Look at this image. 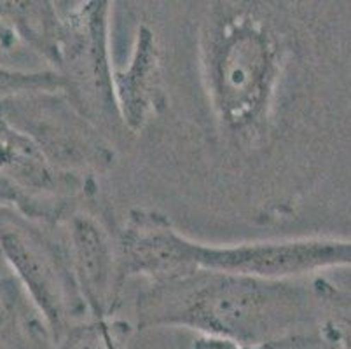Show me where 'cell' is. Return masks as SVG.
Masks as SVG:
<instances>
[{
  "instance_id": "5b68a950",
  "label": "cell",
  "mask_w": 351,
  "mask_h": 349,
  "mask_svg": "<svg viewBox=\"0 0 351 349\" xmlns=\"http://www.w3.org/2000/svg\"><path fill=\"white\" fill-rule=\"evenodd\" d=\"M62 12L58 65L62 91L104 133L124 130L114 93L110 11L107 0L58 2Z\"/></svg>"
},
{
  "instance_id": "52a82bcc",
  "label": "cell",
  "mask_w": 351,
  "mask_h": 349,
  "mask_svg": "<svg viewBox=\"0 0 351 349\" xmlns=\"http://www.w3.org/2000/svg\"><path fill=\"white\" fill-rule=\"evenodd\" d=\"M70 265L91 318H114L126 276L119 245L97 217L70 210L62 220Z\"/></svg>"
},
{
  "instance_id": "7a4b0ae2",
  "label": "cell",
  "mask_w": 351,
  "mask_h": 349,
  "mask_svg": "<svg viewBox=\"0 0 351 349\" xmlns=\"http://www.w3.org/2000/svg\"><path fill=\"white\" fill-rule=\"evenodd\" d=\"M136 328H189L258 348L295 332L317 328L325 309L317 281L266 280L193 269L151 285L135 302Z\"/></svg>"
},
{
  "instance_id": "2e32d148",
  "label": "cell",
  "mask_w": 351,
  "mask_h": 349,
  "mask_svg": "<svg viewBox=\"0 0 351 349\" xmlns=\"http://www.w3.org/2000/svg\"><path fill=\"white\" fill-rule=\"evenodd\" d=\"M193 349H250L231 339L215 337V335H197L193 341Z\"/></svg>"
},
{
  "instance_id": "7c38bea8",
  "label": "cell",
  "mask_w": 351,
  "mask_h": 349,
  "mask_svg": "<svg viewBox=\"0 0 351 349\" xmlns=\"http://www.w3.org/2000/svg\"><path fill=\"white\" fill-rule=\"evenodd\" d=\"M133 332L117 318H88L53 337V349H124Z\"/></svg>"
},
{
  "instance_id": "e0dca14e",
  "label": "cell",
  "mask_w": 351,
  "mask_h": 349,
  "mask_svg": "<svg viewBox=\"0 0 351 349\" xmlns=\"http://www.w3.org/2000/svg\"><path fill=\"white\" fill-rule=\"evenodd\" d=\"M14 43H16V37L12 35V32L9 30L2 21H0V46L11 47Z\"/></svg>"
},
{
  "instance_id": "9c48e42d",
  "label": "cell",
  "mask_w": 351,
  "mask_h": 349,
  "mask_svg": "<svg viewBox=\"0 0 351 349\" xmlns=\"http://www.w3.org/2000/svg\"><path fill=\"white\" fill-rule=\"evenodd\" d=\"M114 93L123 128L133 134L165 107L161 49L151 27L136 30L130 62L114 73Z\"/></svg>"
},
{
  "instance_id": "9a60e30c",
  "label": "cell",
  "mask_w": 351,
  "mask_h": 349,
  "mask_svg": "<svg viewBox=\"0 0 351 349\" xmlns=\"http://www.w3.org/2000/svg\"><path fill=\"white\" fill-rule=\"evenodd\" d=\"M250 349H339V346L320 325L317 328L289 334L285 337H280L276 341L266 342V344L258 346V348Z\"/></svg>"
},
{
  "instance_id": "ba28073f",
  "label": "cell",
  "mask_w": 351,
  "mask_h": 349,
  "mask_svg": "<svg viewBox=\"0 0 351 349\" xmlns=\"http://www.w3.org/2000/svg\"><path fill=\"white\" fill-rule=\"evenodd\" d=\"M0 184L18 191L39 208L44 220L60 222L70 211L69 203L93 182L54 168L30 136L0 115Z\"/></svg>"
},
{
  "instance_id": "4fadbf2b",
  "label": "cell",
  "mask_w": 351,
  "mask_h": 349,
  "mask_svg": "<svg viewBox=\"0 0 351 349\" xmlns=\"http://www.w3.org/2000/svg\"><path fill=\"white\" fill-rule=\"evenodd\" d=\"M324 300L322 326L334 337L339 349H351V292H343L325 280H317Z\"/></svg>"
},
{
  "instance_id": "3957f363",
  "label": "cell",
  "mask_w": 351,
  "mask_h": 349,
  "mask_svg": "<svg viewBox=\"0 0 351 349\" xmlns=\"http://www.w3.org/2000/svg\"><path fill=\"white\" fill-rule=\"evenodd\" d=\"M126 278L161 281L193 269L247 274L266 280H295L325 269L351 267V241L282 239L217 246L197 243L178 232L154 210L130 211L119 236Z\"/></svg>"
},
{
  "instance_id": "277c9868",
  "label": "cell",
  "mask_w": 351,
  "mask_h": 349,
  "mask_svg": "<svg viewBox=\"0 0 351 349\" xmlns=\"http://www.w3.org/2000/svg\"><path fill=\"white\" fill-rule=\"evenodd\" d=\"M0 254L43 315L51 339L91 318L73 278L62 222L0 204Z\"/></svg>"
},
{
  "instance_id": "5bb4252c",
  "label": "cell",
  "mask_w": 351,
  "mask_h": 349,
  "mask_svg": "<svg viewBox=\"0 0 351 349\" xmlns=\"http://www.w3.org/2000/svg\"><path fill=\"white\" fill-rule=\"evenodd\" d=\"M39 89H62V79L54 70L21 72V70L0 67V100L18 93L39 91Z\"/></svg>"
},
{
  "instance_id": "30bf717a",
  "label": "cell",
  "mask_w": 351,
  "mask_h": 349,
  "mask_svg": "<svg viewBox=\"0 0 351 349\" xmlns=\"http://www.w3.org/2000/svg\"><path fill=\"white\" fill-rule=\"evenodd\" d=\"M0 21L37 54L56 69L62 37L58 2L47 0H0Z\"/></svg>"
},
{
  "instance_id": "6da1fadb",
  "label": "cell",
  "mask_w": 351,
  "mask_h": 349,
  "mask_svg": "<svg viewBox=\"0 0 351 349\" xmlns=\"http://www.w3.org/2000/svg\"><path fill=\"white\" fill-rule=\"evenodd\" d=\"M197 56L222 134L241 149L266 142L292 56V40L278 12L255 2L210 4L199 27Z\"/></svg>"
},
{
  "instance_id": "8fae6325",
  "label": "cell",
  "mask_w": 351,
  "mask_h": 349,
  "mask_svg": "<svg viewBox=\"0 0 351 349\" xmlns=\"http://www.w3.org/2000/svg\"><path fill=\"white\" fill-rule=\"evenodd\" d=\"M0 349H53L49 326L14 276L0 278Z\"/></svg>"
},
{
  "instance_id": "8992f818",
  "label": "cell",
  "mask_w": 351,
  "mask_h": 349,
  "mask_svg": "<svg viewBox=\"0 0 351 349\" xmlns=\"http://www.w3.org/2000/svg\"><path fill=\"white\" fill-rule=\"evenodd\" d=\"M0 115L23 131L56 169L93 182L116 163L107 134L73 107L62 89L18 93L0 100Z\"/></svg>"
}]
</instances>
